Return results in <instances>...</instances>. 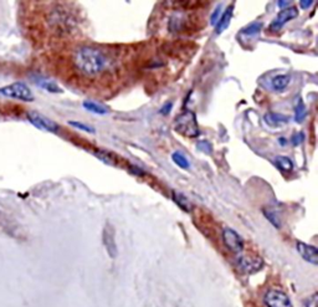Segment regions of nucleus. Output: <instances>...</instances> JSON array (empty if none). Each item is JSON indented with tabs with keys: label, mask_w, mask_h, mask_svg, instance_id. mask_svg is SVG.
<instances>
[{
	"label": "nucleus",
	"mask_w": 318,
	"mask_h": 307,
	"mask_svg": "<svg viewBox=\"0 0 318 307\" xmlns=\"http://www.w3.org/2000/svg\"><path fill=\"white\" fill-rule=\"evenodd\" d=\"M75 64L78 70L85 75H97L106 67V56L95 47H82L76 54Z\"/></svg>",
	"instance_id": "1"
},
{
	"label": "nucleus",
	"mask_w": 318,
	"mask_h": 307,
	"mask_svg": "<svg viewBox=\"0 0 318 307\" xmlns=\"http://www.w3.org/2000/svg\"><path fill=\"white\" fill-rule=\"evenodd\" d=\"M174 131L185 138H197L200 134L195 114L192 111H184L174 119Z\"/></svg>",
	"instance_id": "2"
},
{
	"label": "nucleus",
	"mask_w": 318,
	"mask_h": 307,
	"mask_svg": "<svg viewBox=\"0 0 318 307\" xmlns=\"http://www.w3.org/2000/svg\"><path fill=\"white\" fill-rule=\"evenodd\" d=\"M0 95L4 96V97L24 101V102H33L34 101V95H33L31 90L23 82H14L8 86H4V87H0Z\"/></svg>",
	"instance_id": "3"
},
{
	"label": "nucleus",
	"mask_w": 318,
	"mask_h": 307,
	"mask_svg": "<svg viewBox=\"0 0 318 307\" xmlns=\"http://www.w3.org/2000/svg\"><path fill=\"white\" fill-rule=\"evenodd\" d=\"M28 119L30 121V123L33 124V126L41 129V131L50 132V133H57L60 129L59 124H57L56 122L47 118L46 116L39 114V112H35V111L28 112Z\"/></svg>",
	"instance_id": "4"
},
{
	"label": "nucleus",
	"mask_w": 318,
	"mask_h": 307,
	"mask_svg": "<svg viewBox=\"0 0 318 307\" xmlns=\"http://www.w3.org/2000/svg\"><path fill=\"white\" fill-rule=\"evenodd\" d=\"M264 302L266 307H292L290 297L281 290L272 289L265 294Z\"/></svg>",
	"instance_id": "5"
},
{
	"label": "nucleus",
	"mask_w": 318,
	"mask_h": 307,
	"mask_svg": "<svg viewBox=\"0 0 318 307\" xmlns=\"http://www.w3.org/2000/svg\"><path fill=\"white\" fill-rule=\"evenodd\" d=\"M222 241H224L226 248L230 251H233V253L240 254L244 250L243 237L230 228H225L222 230Z\"/></svg>",
	"instance_id": "6"
},
{
	"label": "nucleus",
	"mask_w": 318,
	"mask_h": 307,
	"mask_svg": "<svg viewBox=\"0 0 318 307\" xmlns=\"http://www.w3.org/2000/svg\"><path fill=\"white\" fill-rule=\"evenodd\" d=\"M238 266L245 274H253L261 270L264 266V261L259 256H240L238 259Z\"/></svg>",
	"instance_id": "7"
},
{
	"label": "nucleus",
	"mask_w": 318,
	"mask_h": 307,
	"mask_svg": "<svg viewBox=\"0 0 318 307\" xmlns=\"http://www.w3.org/2000/svg\"><path fill=\"white\" fill-rule=\"evenodd\" d=\"M297 16H298V9L296 8V6H290V8L283 9V10H281L279 14H277L276 19L271 23L270 30L279 31L284 24L293 20V19H296Z\"/></svg>",
	"instance_id": "8"
},
{
	"label": "nucleus",
	"mask_w": 318,
	"mask_h": 307,
	"mask_svg": "<svg viewBox=\"0 0 318 307\" xmlns=\"http://www.w3.org/2000/svg\"><path fill=\"white\" fill-rule=\"evenodd\" d=\"M297 251L306 261L311 263L312 265H317L318 264V251L317 248L313 245H308V244L298 241L297 243Z\"/></svg>",
	"instance_id": "9"
},
{
	"label": "nucleus",
	"mask_w": 318,
	"mask_h": 307,
	"mask_svg": "<svg viewBox=\"0 0 318 307\" xmlns=\"http://www.w3.org/2000/svg\"><path fill=\"white\" fill-rule=\"evenodd\" d=\"M104 243L106 245L107 250H108V254L114 258L117 254V248H116V243H114V236H113V229L111 228V225H107L105 228L104 231Z\"/></svg>",
	"instance_id": "10"
},
{
	"label": "nucleus",
	"mask_w": 318,
	"mask_h": 307,
	"mask_svg": "<svg viewBox=\"0 0 318 307\" xmlns=\"http://www.w3.org/2000/svg\"><path fill=\"white\" fill-rule=\"evenodd\" d=\"M233 13H234V6H229L228 9H226L224 13L221 14V16H220L219 21H217V24L215 26V31H216V34H221L222 31H225L226 29L229 28V25H230V21H231V18H233Z\"/></svg>",
	"instance_id": "11"
},
{
	"label": "nucleus",
	"mask_w": 318,
	"mask_h": 307,
	"mask_svg": "<svg viewBox=\"0 0 318 307\" xmlns=\"http://www.w3.org/2000/svg\"><path fill=\"white\" fill-rule=\"evenodd\" d=\"M290 83H291V76L286 75V74L275 76V77L271 80L272 88H274L275 91H277V92H282V91L286 90V88L290 86Z\"/></svg>",
	"instance_id": "12"
},
{
	"label": "nucleus",
	"mask_w": 318,
	"mask_h": 307,
	"mask_svg": "<svg viewBox=\"0 0 318 307\" xmlns=\"http://www.w3.org/2000/svg\"><path fill=\"white\" fill-rule=\"evenodd\" d=\"M265 121L271 127H281L282 124L287 123L288 117L281 114H276V112H269L265 116Z\"/></svg>",
	"instance_id": "13"
},
{
	"label": "nucleus",
	"mask_w": 318,
	"mask_h": 307,
	"mask_svg": "<svg viewBox=\"0 0 318 307\" xmlns=\"http://www.w3.org/2000/svg\"><path fill=\"white\" fill-rule=\"evenodd\" d=\"M172 198H173V200L176 201L177 205H179L184 212L190 213L193 210V204L190 203V200H189L184 194L173 191L172 192Z\"/></svg>",
	"instance_id": "14"
},
{
	"label": "nucleus",
	"mask_w": 318,
	"mask_h": 307,
	"mask_svg": "<svg viewBox=\"0 0 318 307\" xmlns=\"http://www.w3.org/2000/svg\"><path fill=\"white\" fill-rule=\"evenodd\" d=\"M82 105L83 107H85V110H87V111L92 112V114L95 115H107L109 112L108 107L105 106V105L99 104V102H95V101L86 100L83 101Z\"/></svg>",
	"instance_id": "15"
},
{
	"label": "nucleus",
	"mask_w": 318,
	"mask_h": 307,
	"mask_svg": "<svg viewBox=\"0 0 318 307\" xmlns=\"http://www.w3.org/2000/svg\"><path fill=\"white\" fill-rule=\"evenodd\" d=\"M36 83L40 86V87L44 88V90L49 91V92H52V93L61 92V88L59 87V85H57L56 82H54V81L51 80H47V78L45 77H37Z\"/></svg>",
	"instance_id": "16"
},
{
	"label": "nucleus",
	"mask_w": 318,
	"mask_h": 307,
	"mask_svg": "<svg viewBox=\"0 0 318 307\" xmlns=\"http://www.w3.org/2000/svg\"><path fill=\"white\" fill-rule=\"evenodd\" d=\"M95 155H96L100 160H102L105 164L117 165V158L114 157L113 153L108 152V151H104V150L96 151V152H95Z\"/></svg>",
	"instance_id": "17"
},
{
	"label": "nucleus",
	"mask_w": 318,
	"mask_h": 307,
	"mask_svg": "<svg viewBox=\"0 0 318 307\" xmlns=\"http://www.w3.org/2000/svg\"><path fill=\"white\" fill-rule=\"evenodd\" d=\"M277 168L281 169L282 172H291L293 169V162L286 155H277L275 159Z\"/></svg>",
	"instance_id": "18"
},
{
	"label": "nucleus",
	"mask_w": 318,
	"mask_h": 307,
	"mask_svg": "<svg viewBox=\"0 0 318 307\" xmlns=\"http://www.w3.org/2000/svg\"><path fill=\"white\" fill-rule=\"evenodd\" d=\"M306 116H307V109H306L302 100H298L297 105H296L295 107V121L297 122V123H302V122L305 121Z\"/></svg>",
	"instance_id": "19"
},
{
	"label": "nucleus",
	"mask_w": 318,
	"mask_h": 307,
	"mask_svg": "<svg viewBox=\"0 0 318 307\" xmlns=\"http://www.w3.org/2000/svg\"><path fill=\"white\" fill-rule=\"evenodd\" d=\"M172 160H173L179 168H181V169H189V167H190L189 160L186 159L185 155L180 152H174L173 154H172Z\"/></svg>",
	"instance_id": "20"
},
{
	"label": "nucleus",
	"mask_w": 318,
	"mask_h": 307,
	"mask_svg": "<svg viewBox=\"0 0 318 307\" xmlns=\"http://www.w3.org/2000/svg\"><path fill=\"white\" fill-rule=\"evenodd\" d=\"M264 213H265V215H266L267 219H269L270 222L275 225V227L281 228V222H280V218H279V215H277L276 212H274V210H264Z\"/></svg>",
	"instance_id": "21"
},
{
	"label": "nucleus",
	"mask_w": 318,
	"mask_h": 307,
	"mask_svg": "<svg viewBox=\"0 0 318 307\" xmlns=\"http://www.w3.org/2000/svg\"><path fill=\"white\" fill-rule=\"evenodd\" d=\"M262 28V24L261 23H253L251 24V25L246 26L245 29L243 30L244 34H247V35H256L257 33H260V30H261Z\"/></svg>",
	"instance_id": "22"
},
{
	"label": "nucleus",
	"mask_w": 318,
	"mask_h": 307,
	"mask_svg": "<svg viewBox=\"0 0 318 307\" xmlns=\"http://www.w3.org/2000/svg\"><path fill=\"white\" fill-rule=\"evenodd\" d=\"M69 124H70V126H72V127H75V128L81 129V131L86 132V133H95V129H93L92 127H91V126H87V124L81 123V122L70 121V122H69Z\"/></svg>",
	"instance_id": "23"
},
{
	"label": "nucleus",
	"mask_w": 318,
	"mask_h": 307,
	"mask_svg": "<svg viewBox=\"0 0 318 307\" xmlns=\"http://www.w3.org/2000/svg\"><path fill=\"white\" fill-rule=\"evenodd\" d=\"M221 8H222V6L220 5V6H217V8L215 9L214 11H212V16H210V24H212V25H216L217 21H219L220 16H221V14H222V9Z\"/></svg>",
	"instance_id": "24"
},
{
	"label": "nucleus",
	"mask_w": 318,
	"mask_h": 307,
	"mask_svg": "<svg viewBox=\"0 0 318 307\" xmlns=\"http://www.w3.org/2000/svg\"><path fill=\"white\" fill-rule=\"evenodd\" d=\"M305 141V133L302 132H298V133L293 134V137L291 138V142H292L293 146H298Z\"/></svg>",
	"instance_id": "25"
},
{
	"label": "nucleus",
	"mask_w": 318,
	"mask_h": 307,
	"mask_svg": "<svg viewBox=\"0 0 318 307\" xmlns=\"http://www.w3.org/2000/svg\"><path fill=\"white\" fill-rule=\"evenodd\" d=\"M305 307H317V294H313L308 300H306Z\"/></svg>",
	"instance_id": "26"
},
{
	"label": "nucleus",
	"mask_w": 318,
	"mask_h": 307,
	"mask_svg": "<svg viewBox=\"0 0 318 307\" xmlns=\"http://www.w3.org/2000/svg\"><path fill=\"white\" fill-rule=\"evenodd\" d=\"M172 107H173V104L172 102H169V104H166L163 107H162L161 110H159V112H161L162 115H169V112H171Z\"/></svg>",
	"instance_id": "27"
},
{
	"label": "nucleus",
	"mask_w": 318,
	"mask_h": 307,
	"mask_svg": "<svg viewBox=\"0 0 318 307\" xmlns=\"http://www.w3.org/2000/svg\"><path fill=\"white\" fill-rule=\"evenodd\" d=\"M312 4H313L312 0H308V1H300V6L303 9V10H306V9L310 8Z\"/></svg>",
	"instance_id": "28"
},
{
	"label": "nucleus",
	"mask_w": 318,
	"mask_h": 307,
	"mask_svg": "<svg viewBox=\"0 0 318 307\" xmlns=\"http://www.w3.org/2000/svg\"><path fill=\"white\" fill-rule=\"evenodd\" d=\"M277 4H279L280 8H282V10L286 8H288V5H290V3H288V1H279Z\"/></svg>",
	"instance_id": "29"
},
{
	"label": "nucleus",
	"mask_w": 318,
	"mask_h": 307,
	"mask_svg": "<svg viewBox=\"0 0 318 307\" xmlns=\"http://www.w3.org/2000/svg\"><path fill=\"white\" fill-rule=\"evenodd\" d=\"M284 142H286V141H284L283 138H281V140H280V143H281V145H284Z\"/></svg>",
	"instance_id": "30"
}]
</instances>
